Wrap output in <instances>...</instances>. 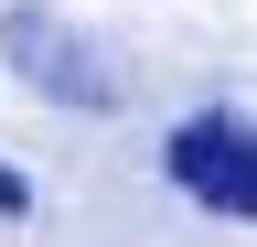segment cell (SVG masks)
Segmentation results:
<instances>
[{
  "label": "cell",
  "instance_id": "1",
  "mask_svg": "<svg viewBox=\"0 0 257 247\" xmlns=\"http://www.w3.org/2000/svg\"><path fill=\"white\" fill-rule=\"evenodd\" d=\"M161 172H172L204 215L257 226V118H236V108H193L182 129L161 140Z\"/></svg>",
  "mask_w": 257,
  "mask_h": 247
},
{
  "label": "cell",
  "instance_id": "2",
  "mask_svg": "<svg viewBox=\"0 0 257 247\" xmlns=\"http://www.w3.org/2000/svg\"><path fill=\"white\" fill-rule=\"evenodd\" d=\"M0 33H11V65H22V86H43V97H64V108H118V75L86 54V33H64L43 0H22Z\"/></svg>",
  "mask_w": 257,
  "mask_h": 247
},
{
  "label": "cell",
  "instance_id": "3",
  "mask_svg": "<svg viewBox=\"0 0 257 247\" xmlns=\"http://www.w3.org/2000/svg\"><path fill=\"white\" fill-rule=\"evenodd\" d=\"M22 204H32V194H22V172H0V215H22Z\"/></svg>",
  "mask_w": 257,
  "mask_h": 247
}]
</instances>
